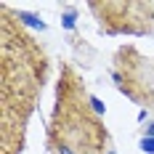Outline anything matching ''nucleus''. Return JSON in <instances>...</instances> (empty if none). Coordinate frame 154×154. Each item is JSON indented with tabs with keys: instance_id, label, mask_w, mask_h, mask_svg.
<instances>
[{
	"instance_id": "1",
	"label": "nucleus",
	"mask_w": 154,
	"mask_h": 154,
	"mask_svg": "<svg viewBox=\"0 0 154 154\" xmlns=\"http://www.w3.org/2000/svg\"><path fill=\"white\" fill-rule=\"evenodd\" d=\"M0 154H21L51 59L8 3L0 5Z\"/></svg>"
},
{
	"instance_id": "4",
	"label": "nucleus",
	"mask_w": 154,
	"mask_h": 154,
	"mask_svg": "<svg viewBox=\"0 0 154 154\" xmlns=\"http://www.w3.org/2000/svg\"><path fill=\"white\" fill-rule=\"evenodd\" d=\"M98 27L106 35H128L146 37L154 35V3H91Z\"/></svg>"
},
{
	"instance_id": "3",
	"label": "nucleus",
	"mask_w": 154,
	"mask_h": 154,
	"mask_svg": "<svg viewBox=\"0 0 154 154\" xmlns=\"http://www.w3.org/2000/svg\"><path fill=\"white\" fill-rule=\"evenodd\" d=\"M117 88L146 112H154V56L141 53L136 45H122L114 56Z\"/></svg>"
},
{
	"instance_id": "5",
	"label": "nucleus",
	"mask_w": 154,
	"mask_h": 154,
	"mask_svg": "<svg viewBox=\"0 0 154 154\" xmlns=\"http://www.w3.org/2000/svg\"><path fill=\"white\" fill-rule=\"evenodd\" d=\"M141 152H146V154H154V138H152V136L141 138Z\"/></svg>"
},
{
	"instance_id": "2",
	"label": "nucleus",
	"mask_w": 154,
	"mask_h": 154,
	"mask_svg": "<svg viewBox=\"0 0 154 154\" xmlns=\"http://www.w3.org/2000/svg\"><path fill=\"white\" fill-rule=\"evenodd\" d=\"M48 154H114L104 125V104L88 91L82 75L64 64L45 128Z\"/></svg>"
},
{
	"instance_id": "6",
	"label": "nucleus",
	"mask_w": 154,
	"mask_h": 154,
	"mask_svg": "<svg viewBox=\"0 0 154 154\" xmlns=\"http://www.w3.org/2000/svg\"><path fill=\"white\" fill-rule=\"evenodd\" d=\"M64 24H66V27H72V24H75V14H72V11L64 16Z\"/></svg>"
}]
</instances>
